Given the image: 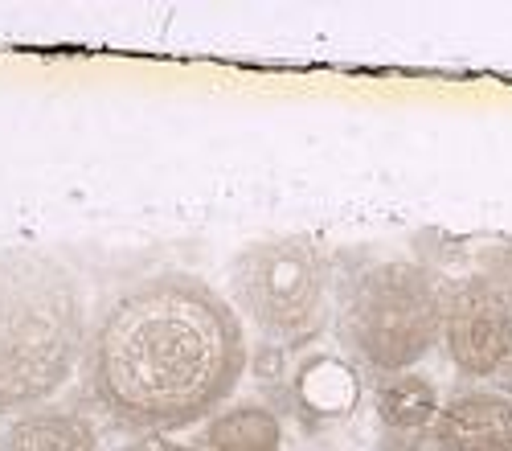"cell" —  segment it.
I'll return each instance as SVG.
<instances>
[{
    "label": "cell",
    "mask_w": 512,
    "mask_h": 451,
    "mask_svg": "<svg viewBox=\"0 0 512 451\" xmlns=\"http://www.w3.org/2000/svg\"><path fill=\"white\" fill-rule=\"evenodd\" d=\"M87 308L74 271L33 246L0 251V415L62 390L87 357Z\"/></svg>",
    "instance_id": "2"
},
{
    "label": "cell",
    "mask_w": 512,
    "mask_h": 451,
    "mask_svg": "<svg viewBox=\"0 0 512 451\" xmlns=\"http://www.w3.org/2000/svg\"><path fill=\"white\" fill-rule=\"evenodd\" d=\"M439 390L418 374H394L377 386V419L390 431H422L439 419Z\"/></svg>",
    "instance_id": "10"
},
{
    "label": "cell",
    "mask_w": 512,
    "mask_h": 451,
    "mask_svg": "<svg viewBox=\"0 0 512 451\" xmlns=\"http://www.w3.org/2000/svg\"><path fill=\"white\" fill-rule=\"evenodd\" d=\"M328 292V263L308 238H254L230 259V304L275 341L308 337Z\"/></svg>",
    "instance_id": "4"
},
{
    "label": "cell",
    "mask_w": 512,
    "mask_h": 451,
    "mask_svg": "<svg viewBox=\"0 0 512 451\" xmlns=\"http://www.w3.org/2000/svg\"><path fill=\"white\" fill-rule=\"evenodd\" d=\"M119 451H164V447H160V439H144V443H127Z\"/></svg>",
    "instance_id": "12"
},
{
    "label": "cell",
    "mask_w": 512,
    "mask_h": 451,
    "mask_svg": "<svg viewBox=\"0 0 512 451\" xmlns=\"http://www.w3.org/2000/svg\"><path fill=\"white\" fill-rule=\"evenodd\" d=\"M345 337L377 369L398 374L443 341V296L418 263H377L353 279L345 300Z\"/></svg>",
    "instance_id": "3"
},
{
    "label": "cell",
    "mask_w": 512,
    "mask_h": 451,
    "mask_svg": "<svg viewBox=\"0 0 512 451\" xmlns=\"http://www.w3.org/2000/svg\"><path fill=\"white\" fill-rule=\"evenodd\" d=\"M87 390L132 431H185L222 415L246 374L234 304L189 271H160L107 300L87 341Z\"/></svg>",
    "instance_id": "1"
},
{
    "label": "cell",
    "mask_w": 512,
    "mask_h": 451,
    "mask_svg": "<svg viewBox=\"0 0 512 451\" xmlns=\"http://www.w3.org/2000/svg\"><path fill=\"white\" fill-rule=\"evenodd\" d=\"M443 349L467 378H488L512 357V300L488 279H463L443 300Z\"/></svg>",
    "instance_id": "5"
},
{
    "label": "cell",
    "mask_w": 512,
    "mask_h": 451,
    "mask_svg": "<svg viewBox=\"0 0 512 451\" xmlns=\"http://www.w3.org/2000/svg\"><path fill=\"white\" fill-rule=\"evenodd\" d=\"M443 451H512V402L500 394H459L435 419Z\"/></svg>",
    "instance_id": "6"
},
{
    "label": "cell",
    "mask_w": 512,
    "mask_h": 451,
    "mask_svg": "<svg viewBox=\"0 0 512 451\" xmlns=\"http://www.w3.org/2000/svg\"><path fill=\"white\" fill-rule=\"evenodd\" d=\"M291 394L300 402V410H308L316 419H345L361 398V378L349 361L316 353L295 369Z\"/></svg>",
    "instance_id": "7"
},
{
    "label": "cell",
    "mask_w": 512,
    "mask_h": 451,
    "mask_svg": "<svg viewBox=\"0 0 512 451\" xmlns=\"http://www.w3.org/2000/svg\"><path fill=\"white\" fill-rule=\"evenodd\" d=\"M205 447L209 451H279L283 423L263 402H238L205 423Z\"/></svg>",
    "instance_id": "9"
},
{
    "label": "cell",
    "mask_w": 512,
    "mask_h": 451,
    "mask_svg": "<svg viewBox=\"0 0 512 451\" xmlns=\"http://www.w3.org/2000/svg\"><path fill=\"white\" fill-rule=\"evenodd\" d=\"M160 447H164V451H209V447H193V443H168V439H160Z\"/></svg>",
    "instance_id": "13"
},
{
    "label": "cell",
    "mask_w": 512,
    "mask_h": 451,
    "mask_svg": "<svg viewBox=\"0 0 512 451\" xmlns=\"http://www.w3.org/2000/svg\"><path fill=\"white\" fill-rule=\"evenodd\" d=\"M254 369H259L263 378H279V374H283V357H279V349H263L259 357H254Z\"/></svg>",
    "instance_id": "11"
},
{
    "label": "cell",
    "mask_w": 512,
    "mask_h": 451,
    "mask_svg": "<svg viewBox=\"0 0 512 451\" xmlns=\"http://www.w3.org/2000/svg\"><path fill=\"white\" fill-rule=\"evenodd\" d=\"M0 451H99V431L74 410H29L0 435Z\"/></svg>",
    "instance_id": "8"
}]
</instances>
